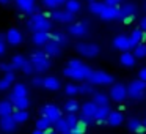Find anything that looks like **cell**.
I'll list each match as a JSON object with an SVG mask.
<instances>
[{
  "label": "cell",
  "instance_id": "obj_4",
  "mask_svg": "<svg viewBox=\"0 0 146 134\" xmlns=\"http://www.w3.org/2000/svg\"><path fill=\"white\" fill-rule=\"evenodd\" d=\"M108 96H110V99L118 103L124 101L127 98V85H124L121 82H113L110 90H108Z\"/></svg>",
  "mask_w": 146,
  "mask_h": 134
},
{
  "label": "cell",
  "instance_id": "obj_51",
  "mask_svg": "<svg viewBox=\"0 0 146 134\" xmlns=\"http://www.w3.org/2000/svg\"><path fill=\"white\" fill-rule=\"evenodd\" d=\"M32 134H44V131H39V129H35V131H33Z\"/></svg>",
  "mask_w": 146,
  "mask_h": 134
},
{
  "label": "cell",
  "instance_id": "obj_54",
  "mask_svg": "<svg viewBox=\"0 0 146 134\" xmlns=\"http://www.w3.org/2000/svg\"><path fill=\"white\" fill-rule=\"evenodd\" d=\"M143 8H145V11H146V2H145V7H143Z\"/></svg>",
  "mask_w": 146,
  "mask_h": 134
},
{
  "label": "cell",
  "instance_id": "obj_47",
  "mask_svg": "<svg viewBox=\"0 0 146 134\" xmlns=\"http://www.w3.org/2000/svg\"><path fill=\"white\" fill-rule=\"evenodd\" d=\"M32 84L35 87H42V84H44V77H41V76H35L32 79Z\"/></svg>",
  "mask_w": 146,
  "mask_h": 134
},
{
  "label": "cell",
  "instance_id": "obj_9",
  "mask_svg": "<svg viewBox=\"0 0 146 134\" xmlns=\"http://www.w3.org/2000/svg\"><path fill=\"white\" fill-rule=\"evenodd\" d=\"M49 16L57 22H63V24H72L74 21V14L66 10H52Z\"/></svg>",
  "mask_w": 146,
  "mask_h": 134
},
{
  "label": "cell",
  "instance_id": "obj_46",
  "mask_svg": "<svg viewBox=\"0 0 146 134\" xmlns=\"http://www.w3.org/2000/svg\"><path fill=\"white\" fill-rule=\"evenodd\" d=\"M5 49H7V38H5V35L0 33V55L5 52Z\"/></svg>",
  "mask_w": 146,
  "mask_h": 134
},
{
  "label": "cell",
  "instance_id": "obj_34",
  "mask_svg": "<svg viewBox=\"0 0 146 134\" xmlns=\"http://www.w3.org/2000/svg\"><path fill=\"white\" fill-rule=\"evenodd\" d=\"M54 128H55V131H58L60 134H66L68 131L71 129V126L66 123V120H64V117H61L60 120H58L57 123L54 125Z\"/></svg>",
  "mask_w": 146,
  "mask_h": 134
},
{
  "label": "cell",
  "instance_id": "obj_10",
  "mask_svg": "<svg viewBox=\"0 0 146 134\" xmlns=\"http://www.w3.org/2000/svg\"><path fill=\"white\" fill-rule=\"evenodd\" d=\"M68 32L72 36H85L88 33V24L86 22H72L68 27Z\"/></svg>",
  "mask_w": 146,
  "mask_h": 134
},
{
  "label": "cell",
  "instance_id": "obj_33",
  "mask_svg": "<svg viewBox=\"0 0 146 134\" xmlns=\"http://www.w3.org/2000/svg\"><path fill=\"white\" fill-rule=\"evenodd\" d=\"M79 93L80 95H93L94 93V85L90 84L88 80H85V82L79 84Z\"/></svg>",
  "mask_w": 146,
  "mask_h": 134
},
{
  "label": "cell",
  "instance_id": "obj_36",
  "mask_svg": "<svg viewBox=\"0 0 146 134\" xmlns=\"http://www.w3.org/2000/svg\"><path fill=\"white\" fill-rule=\"evenodd\" d=\"M13 117H14V120L17 121V125L19 123H25L27 120H29V112L27 111H19V109H14V112H13Z\"/></svg>",
  "mask_w": 146,
  "mask_h": 134
},
{
  "label": "cell",
  "instance_id": "obj_2",
  "mask_svg": "<svg viewBox=\"0 0 146 134\" xmlns=\"http://www.w3.org/2000/svg\"><path fill=\"white\" fill-rule=\"evenodd\" d=\"M50 16L44 13H35L30 16L27 27L33 32H49L52 29V19H49Z\"/></svg>",
  "mask_w": 146,
  "mask_h": 134
},
{
  "label": "cell",
  "instance_id": "obj_40",
  "mask_svg": "<svg viewBox=\"0 0 146 134\" xmlns=\"http://www.w3.org/2000/svg\"><path fill=\"white\" fill-rule=\"evenodd\" d=\"M50 126H52V123L46 117H39L38 120H36V129H39V131H46Z\"/></svg>",
  "mask_w": 146,
  "mask_h": 134
},
{
  "label": "cell",
  "instance_id": "obj_39",
  "mask_svg": "<svg viewBox=\"0 0 146 134\" xmlns=\"http://www.w3.org/2000/svg\"><path fill=\"white\" fill-rule=\"evenodd\" d=\"M133 55L135 58H145L146 57V44L145 43H140L133 48Z\"/></svg>",
  "mask_w": 146,
  "mask_h": 134
},
{
  "label": "cell",
  "instance_id": "obj_27",
  "mask_svg": "<svg viewBox=\"0 0 146 134\" xmlns=\"http://www.w3.org/2000/svg\"><path fill=\"white\" fill-rule=\"evenodd\" d=\"M127 92H138V93H145L146 92V82L140 79L130 80L129 85H127Z\"/></svg>",
  "mask_w": 146,
  "mask_h": 134
},
{
  "label": "cell",
  "instance_id": "obj_23",
  "mask_svg": "<svg viewBox=\"0 0 146 134\" xmlns=\"http://www.w3.org/2000/svg\"><path fill=\"white\" fill-rule=\"evenodd\" d=\"M123 121H124V117L119 111H111L110 115H108V118H107L108 126H119Z\"/></svg>",
  "mask_w": 146,
  "mask_h": 134
},
{
  "label": "cell",
  "instance_id": "obj_44",
  "mask_svg": "<svg viewBox=\"0 0 146 134\" xmlns=\"http://www.w3.org/2000/svg\"><path fill=\"white\" fill-rule=\"evenodd\" d=\"M0 71H3L5 74H7V73H13V71H14V66L11 65V62H10V63H7V62H2V63H0Z\"/></svg>",
  "mask_w": 146,
  "mask_h": 134
},
{
  "label": "cell",
  "instance_id": "obj_17",
  "mask_svg": "<svg viewBox=\"0 0 146 134\" xmlns=\"http://www.w3.org/2000/svg\"><path fill=\"white\" fill-rule=\"evenodd\" d=\"M32 41H33V44L42 46V48H44L46 43L50 41V32H33Z\"/></svg>",
  "mask_w": 146,
  "mask_h": 134
},
{
  "label": "cell",
  "instance_id": "obj_52",
  "mask_svg": "<svg viewBox=\"0 0 146 134\" xmlns=\"http://www.w3.org/2000/svg\"><path fill=\"white\" fill-rule=\"evenodd\" d=\"M10 0H0V3H8Z\"/></svg>",
  "mask_w": 146,
  "mask_h": 134
},
{
  "label": "cell",
  "instance_id": "obj_42",
  "mask_svg": "<svg viewBox=\"0 0 146 134\" xmlns=\"http://www.w3.org/2000/svg\"><path fill=\"white\" fill-rule=\"evenodd\" d=\"M64 120H66V123L69 125L71 128H76L80 121V117H77L76 114H68L66 117H64Z\"/></svg>",
  "mask_w": 146,
  "mask_h": 134
},
{
  "label": "cell",
  "instance_id": "obj_7",
  "mask_svg": "<svg viewBox=\"0 0 146 134\" xmlns=\"http://www.w3.org/2000/svg\"><path fill=\"white\" fill-rule=\"evenodd\" d=\"M137 5L133 2H129V3L121 5L119 11H118V19L124 21V19H133V16L137 14Z\"/></svg>",
  "mask_w": 146,
  "mask_h": 134
},
{
  "label": "cell",
  "instance_id": "obj_19",
  "mask_svg": "<svg viewBox=\"0 0 146 134\" xmlns=\"http://www.w3.org/2000/svg\"><path fill=\"white\" fill-rule=\"evenodd\" d=\"M129 38H130V41H132L133 48H135L137 44H140V43L145 41V38H146V32L141 29V27H135V29L132 30V33L129 35Z\"/></svg>",
  "mask_w": 146,
  "mask_h": 134
},
{
  "label": "cell",
  "instance_id": "obj_38",
  "mask_svg": "<svg viewBox=\"0 0 146 134\" xmlns=\"http://www.w3.org/2000/svg\"><path fill=\"white\" fill-rule=\"evenodd\" d=\"M25 62H27V58L24 57L22 54H16L13 57V60H11V65L14 66V70H16V68H21V70H22V66L25 65Z\"/></svg>",
  "mask_w": 146,
  "mask_h": 134
},
{
  "label": "cell",
  "instance_id": "obj_18",
  "mask_svg": "<svg viewBox=\"0 0 146 134\" xmlns=\"http://www.w3.org/2000/svg\"><path fill=\"white\" fill-rule=\"evenodd\" d=\"M93 101H94L99 107H108V106H110V96L105 92H94L93 93Z\"/></svg>",
  "mask_w": 146,
  "mask_h": 134
},
{
  "label": "cell",
  "instance_id": "obj_3",
  "mask_svg": "<svg viewBox=\"0 0 146 134\" xmlns=\"http://www.w3.org/2000/svg\"><path fill=\"white\" fill-rule=\"evenodd\" d=\"M88 82L93 85H110L113 84V76L101 70H93L88 77Z\"/></svg>",
  "mask_w": 146,
  "mask_h": 134
},
{
  "label": "cell",
  "instance_id": "obj_13",
  "mask_svg": "<svg viewBox=\"0 0 146 134\" xmlns=\"http://www.w3.org/2000/svg\"><path fill=\"white\" fill-rule=\"evenodd\" d=\"M0 128L5 131V133H14L17 128V121L14 120L13 115H8V117H0Z\"/></svg>",
  "mask_w": 146,
  "mask_h": 134
},
{
  "label": "cell",
  "instance_id": "obj_8",
  "mask_svg": "<svg viewBox=\"0 0 146 134\" xmlns=\"http://www.w3.org/2000/svg\"><path fill=\"white\" fill-rule=\"evenodd\" d=\"M113 48L119 49L121 52H126V51H130L133 48V44L130 41L129 35H116L113 38Z\"/></svg>",
  "mask_w": 146,
  "mask_h": 134
},
{
  "label": "cell",
  "instance_id": "obj_16",
  "mask_svg": "<svg viewBox=\"0 0 146 134\" xmlns=\"http://www.w3.org/2000/svg\"><path fill=\"white\" fill-rule=\"evenodd\" d=\"M42 51H44V54L47 55V57H57V55L61 54V46L58 44V43L55 41H49L44 44V48H42Z\"/></svg>",
  "mask_w": 146,
  "mask_h": 134
},
{
  "label": "cell",
  "instance_id": "obj_29",
  "mask_svg": "<svg viewBox=\"0 0 146 134\" xmlns=\"http://www.w3.org/2000/svg\"><path fill=\"white\" fill-rule=\"evenodd\" d=\"M64 10L69 11V13L76 14L82 10V3H80V0H66V3H64Z\"/></svg>",
  "mask_w": 146,
  "mask_h": 134
},
{
  "label": "cell",
  "instance_id": "obj_21",
  "mask_svg": "<svg viewBox=\"0 0 146 134\" xmlns=\"http://www.w3.org/2000/svg\"><path fill=\"white\" fill-rule=\"evenodd\" d=\"M19 96H29V87L24 82H16L13 92L10 93V98H19Z\"/></svg>",
  "mask_w": 146,
  "mask_h": 134
},
{
  "label": "cell",
  "instance_id": "obj_50",
  "mask_svg": "<svg viewBox=\"0 0 146 134\" xmlns=\"http://www.w3.org/2000/svg\"><path fill=\"white\" fill-rule=\"evenodd\" d=\"M66 134H82V133H79V131H77L76 129V128H71V129L69 131H68V133Z\"/></svg>",
  "mask_w": 146,
  "mask_h": 134
},
{
  "label": "cell",
  "instance_id": "obj_35",
  "mask_svg": "<svg viewBox=\"0 0 146 134\" xmlns=\"http://www.w3.org/2000/svg\"><path fill=\"white\" fill-rule=\"evenodd\" d=\"M63 107H64V111H66L68 114H76V112L80 109V104L76 101V99H68V101L64 103Z\"/></svg>",
  "mask_w": 146,
  "mask_h": 134
},
{
  "label": "cell",
  "instance_id": "obj_53",
  "mask_svg": "<svg viewBox=\"0 0 146 134\" xmlns=\"http://www.w3.org/2000/svg\"><path fill=\"white\" fill-rule=\"evenodd\" d=\"M143 126H145V129H146V120H145V123H143Z\"/></svg>",
  "mask_w": 146,
  "mask_h": 134
},
{
  "label": "cell",
  "instance_id": "obj_31",
  "mask_svg": "<svg viewBox=\"0 0 146 134\" xmlns=\"http://www.w3.org/2000/svg\"><path fill=\"white\" fill-rule=\"evenodd\" d=\"M33 66H35V71H36V73H44V71H47L49 68H50V58H49V57L42 58V60L33 63Z\"/></svg>",
  "mask_w": 146,
  "mask_h": 134
},
{
  "label": "cell",
  "instance_id": "obj_55",
  "mask_svg": "<svg viewBox=\"0 0 146 134\" xmlns=\"http://www.w3.org/2000/svg\"><path fill=\"white\" fill-rule=\"evenodd\" d=\"M90 2H93V0H90Z\"/></svg>",
  "mask_w": 146,
  "mask_h": 134
},
{
  "label": "cell",
  "instance_id": "obj_5",
  "mask_svg": "<svg viewBox=\"0 0 146 134\" xmlns=\"http://www.w3.org/2000/svg\"><path fill=\"white\" fill-rule=\"evenodd\" d=\"M41 117H46L52 125H55L61 117H63V115H61V111H60V107H58V106H55V104H46V106H42V109H41Z\"/></svg>",
  "mask_w": 146,
  "mask_h": 134
},
{
  "label": "cell",
  "instance_id": "obj_12",
  "mask_svg": "<svg viewBox=\"0 0 146 134\" xmlns=\"http://www.w3.org/2000/svg\"><path fill=\"white\" fill-rule=\"evenodd\" d=\"M5 38H7V43L11 46H17L22 43V33H21L19 29H16V27H13V29H10L7 32V35H5Z\"/></svg>",
  "mask_w": 146,
  "mask_h": 134
},
{
  "label": "cell",
  "instance_id": "obj_30",
  "mask_svg": "<svg viewBox=\"0 0 146 134\" xmlns=\"http://www.w3.org/2000/svg\"><path fill=\"white\" fill-rule=\"evenodd\" d=\"M14 80H16V74H14V71L13 73H7L2 79H0V90H7Z\"/></svg>",
  "mask_w": 146,
  "mask_h": 134
},
{
  "label": "cell",
  "instance_id": "obj_1",
  "mask_svg": "<svg viewBox=\"0 0 146 134\" xmlns=\"http://www.w3.org/2000/svg\"><path fill=\"white\" fill-rule=\"evenodd\" d=\"M93 68L88 66L86 63H83L82 60L79 58H71L69 62L66 63L63 70V74L74 80H88L90 74H91Z\"/></svg>",
  "mask_w": 146,
  "mask_h": 134
},
{
  "label": "cell",
  "instance_id": "obj_22",
  "mask_svg": "<svg viewBox=\"0 0 146 134\" xmlns=\"http://www.w3.org/2000/svg\"><path fill=\"white\" fill-rule=\"evenodd\" d=\"M110 106L108 107H98V112L94 114V118L93 120L96 121V123H107V118L108 115H110Z\"/></svg>",
  "mask_w": 146,
  "mask_h": 134
},
{
  "label": "cell",
  "instance_id": "obj_48",
  "mask_svg": "<svg viewBox=\"0 0 146 134\" xmlns=\"http://www.w3.org/2000/svg\"><path fill=\"white\" fill-rule=\"evenodd\" d=\"M138 79L143 80V82H146V66L140 68V71H138Z\"/></svg>",
  "mask_w": 146,
  "mask_h": 134
},
{
  "label": "cell",
  "instance_id": "obj_37",
  "mask_svg": "<svg viewBox=\"0 0 146 134\" xmlns=\"http://www.w3.org/2000/svg\"><path fill=\"white\" fill-rule=\"evenodd\" d=\"M104 5H105L104 2H98V0H93V2H90L88 8H90V11H91L93 14H98V16H99V13L102 11Z\"/></svg>",
  "mask_w": 146,
  "mask_h": 134
},
{
  "label": "cell",
  "instance_id": "obj_43",
  "mask_svg": "<svg viewBox=\"0 0 146 134\" xmlns=\"http://www.w3.org/2000/svg\"><path fill=\"white\" fill-rule=\"evenodd\" d=\"M64 92H66L68 96H74V95H77V93H79V85L71 82V84H68V85L64 87Z\"/></svg>",
  "mask_w": 146,
  "mask_h": 134
},
{
  "label": "cell",
  "instance_id": "obj_41",
  "mask_svg": "<svg viewBox=\"0 0 146 134\" xmlns=\"http://www.w3.org/2000/svg\"><path fill=\"white\" fill-rule=\"evenodd\" d=\"M61 3H66V0H42V5L50 10H58Z\"/></svg>",
  "mask_w": 146,
  "mask_h": 134
},
{
  "label": "cell",
  "instance_id": "obj_20",
  "mask_svg": "<svg viewBox=\"0 0 146 134\" xmlns=\"http://www.w3.org/2000/svg\"><path fill=\"white\" fill-rule=\"evenodd\" d=\"M127 128L129 131H133V133H138V134H145V126H143V121L137 117H130L127 118Z\"/></svg>",
  "mask_w": 146,
  "mask_h": 134
},
{
  "label": "cell",
  "instance_id": "obj_24",
  "mask_svg": "<svg viewBox=\"0 0 146 134\" xmlns=\"http://www.w3.org/2000/svg\"><path fill=\"white\" fill-rule=\"evenodd\" d=\"M10 101L13 103L14 109H19V111H27V107L30 106V99H29V96H19V98H10Z\"/></svg>",
  "mask_w": 146,
  "mask_h": 134
},
{
  "label": "cell",
  "instance_id": "obj_25",
  "mask_svg": "<svg viewBox=\"0 0 146 134\" xmlns=\"http://www.w3.org/2000/svg\"><path fill=\"white\" fill-rule=\"evenodd\" d=\"M13 112H14V106L10 99H2L0 101V117L13 115Z\"/></svg>",
  "mask_w": 146,
  "mask_h": 134
},
{
  "label": "cell",
  "instance_id": "obj_6",
  "mask_svg": "<svg viewBox=\"0 0 146 134\" xmlns=\"http://www.w3.org/2000/svg\"><path fill=\"white\" fill-rule=\"evenodd\" d=\"M76 51L79 52V54L85 55V57H96V55L99 54V46L94 44V43H77L76 44Z\"/></svg>",
  "mask_w": 146,
  "mask_h": 134
},
{
  "label": "cell",
  "instance_id": "obj_45",
  "mask_svg": "<svg viewBox=\"0 0 146 134\" xmlns=\"http://www.w3.org/2000/svg\"><path fill=\"white\" fill-rule=\"evenodd\" d=\"M33 71H35V66H33V63L30 60H27L25 62V65L22 66V73H25V74H32Z\"/></svg>",
  "mask_w": 146,
  "mask_h": 134
},
{
  "label": "cell",
  "instance_id": "obj_15",
  "mask_svg": "<svg viewBox=\"0 0 146 134\" xmlns=\"http://www.w3.org/2000/svg\"><path fill=\"white\" fill-rule=\"evenodd\" d=\"M16 7L25 14H35L36 13L35 0H16Z\"/></svg>",
  "mask_w": 146,
  "mask_h": 134
},
{
  "label": "cell",
  "instance_id": "obj_14",
  "mask_svg": "<svg viewBox=\"0 0 146 134\" xmlns=\"http://www.w3.org/2000/svg\"><path fill=\"white\" fill-rule=\"evenodd\" d=\"M118 11H119V8H116V7L104 5L102 11L99 13V17L102 21H115V19H118Z\"/></svg>",
  "mask_w": 146,
  "mask_h": 134
},
{
  "label": "cell",
  "instance_id": "obj_49",
  "mask_svg": "<svg viewBox=\"0 0 146 134\" xmlns=\"http://www.w3.org/2000/svg\"><path fill=\"white\" fill-rule=\"evenodd\" d=\"M140 27H141V29L146 32V14L141 17V21H140Z\"/></svg>",
  "mask_w": 146,
  "mask_h": 134
},
{
  "label": "cell",
  "instance_id": "obj_28",
  "mask_svg": "<svg viewBox=\"0 0 146 134\" xmlns=\"http://www.w3.org/2000/svg\"><path fill=\"white\" fill-rule=\"evenodd\" d=\"M135 55H133V52L130 51H126V52H121L119 55V62L124 65V66H133L135 65Z\"/></svg>",
  "mask_w": 146,
  "mask_h": 134
},
{
  "label": "cell",
  "instance_id": "obj_26",
  "mask_svg": "<svg viewBox=\"0 0 146 134\" xmlns=\"http://www.w3.org/2000/svg\"><path fill=\"white\" fill-rule=\"evenodd\" d=\"M42 87H46L47 90H58L61 87V82H60V79L55 77V76H46Z\"/></svg>",
  "mask_w": 146,
  "mask_h": 134
},
{
  "label": "cell",
  "instance_id": "obj_11",
  "mask_svg": "<svg viewBox=\"0 0 146 134\" xmlns=\"http://www.w3.org/2000/svg\"><path fill=\"white\" fill-rule=\"evenodd\" d=\"M99 106L96 104L94 101H85L82 106H80V111H82V115L80 117H85V118H94V114L98 112Z\"/></svg>",
  "mask_w": 146,
  "mask_h": 134
},
{
  "label": "cell",
  "instance_id": "obj_32",
  "mask_svg": "<svg viewBox=\"0 0 146 134\" xmlns=\"http://www.w3.org/2000/svg\"><path fill=\"white\" fill-rule=\"evenodd\" d=\"M50 40L55 43H58V44L63 48V46H66L68 43H69V40H68V36L64 35L63 32H55V33H50Z\"/></svg>",
  "mask_w": 146,
  "mask_h": 134
}]
</instances>
